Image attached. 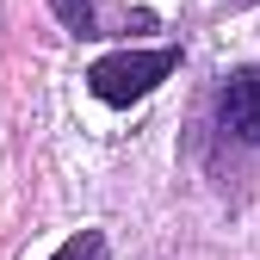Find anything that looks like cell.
<instances>
[{
  "label": "cell",
  "mask_w": 260,
  "mask_h": 260,
  "mask_svg": "<svg viewBox=\"0 0 260 260\" xmlns=\"http://www.w3.org/2000/svg\"><path fill=\"white\" fill-rule=\"evenodd\" d=\"M50 260H106V236H100V230H81V236L62 242Z\"/></svg>",
  "instance_id": "obj_4"
},
{
  "label": "cell",
  "mask_w": 260,
  "mask_h": 260,
  "mask_svg": "<svg viewBox=\"0 0 260 260\" xmlns=\"http://www.w3.org/2000/svg\"><path fill=\"white\" fill-rule=\"evenodd\" d=\"M50 13L75 31V38H100L106 19H100V0H50Z\"/></svg>",
  "instance_id": "obj_3"
},
{
  "label": "cell",
  "mask_w": 260,
  "mask_h": 260,
  "mask_svg": "<svg viewBox=\"0 0 260 260\" xmlns=\"http://www.w3.org/2000/svg\"><path fill=\"white\" fill-rule=\"evenodd\" d=\"M174 69H180V50H118V56H100L87 69V87H93V100H106V106H137Z\"/></svg>",
  "instance_id": "obj_1"
},
{
  "label": "cell",
  "mask_w": 260,
  "mask_h": 260,
  "mask_svg": "<svg viewBox=\"0 0 260 260\" xmlns=\"http://www.w3.org/2000/svg\"><path fill=\"white\" fill-rule=\"evenodd\" d=\"M217 118L236 143H260V69H236L217 93Z\"/></svg>",
  "instance_id": "obj_2"
}]
</instances>
